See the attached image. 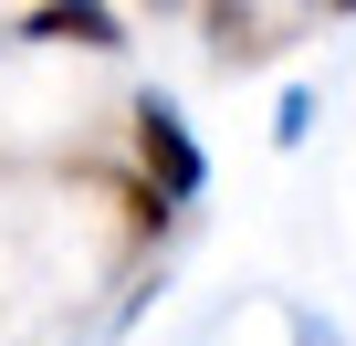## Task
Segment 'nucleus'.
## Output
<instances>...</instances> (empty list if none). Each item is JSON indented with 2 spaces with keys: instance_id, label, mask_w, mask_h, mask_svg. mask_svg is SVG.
I'll list each match as a JSON object with an SVG mask.
<instances>
[{
  "instance_id": "nucleus-1",
  "label": "nucleus",
  "mask_w": 356,
  "mask_h": 346,
  "mask_svg": "<svg viewBox=\"0 0 356 346\" xmlns=\"http://www.w3.org/2000/svg\"><path fill=\"white\" fill-rule=\"evenodd\" d=\"M136 168H147V189L157 200H200L210 189V157H200V136L178 126V105H136Z\"/></svg>"
},
{
  "instance_id": "nucleus-2",
  "label": "nucleus",
  "mask_w": 356,
  "mask_h": 346,
  "mask_svg": "<svg viewBox=\"0 0 356 346\" xmlns=\"http://www.w3.org/2000/svg\"><path fill=\"white\" fill-rule=\"evenodd\" d=\"M22 42H84V53H115L126 32H115L105 0H42V11L22 22Z\"/></svg>"
},
{
  "instance_id": "nucleus-3",
  "label": "nucleus",
  "mask_w": 356,
  "mask_h": 346,
  "mask_svg": "<svg viewBox=\"0 0 356 346\" xmlns=\"http://www.w3.org/2000/svg\"><path fill=\"white\" fill-rule=\"evenodd\" d=\"M314 11H356V0H314Z\"/></svg>"
}]
</instances>
